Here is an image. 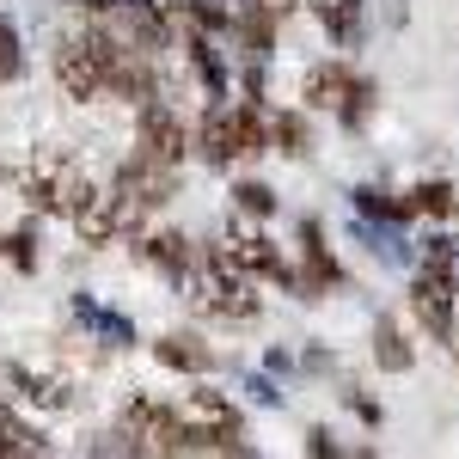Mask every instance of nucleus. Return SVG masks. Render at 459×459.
Returning a JSON list of instances; mask_svg holds the SVG:
<instances>
[{
  "mask_svg": "<svg viewBox=\"0 0 459 459\" xmlns=\"http://www.w3.org/2000/svg\"><path fill=\"white\" fill-rule=\"evenodd\" d=\"M196 300L203 313H214L221 325H251L257 318V294H251V270L233 257V246H203L196 257Z\"/></svg>",
  "mask_w": 459,
  "mask_h": 459,
  "instance_id": "f257e3e1",
  "label": "nucleus"
},
{
  "mask_svg": "<svg viewBox=\"0 0 459 459\" xmlns=\"http://www.w3.org/2000/svg\"><path fill=\"white\" fill-rule=\"evenodd\" d=\"M300 99H307V110H331L343 129H361L368 110L380 105V86H374L368 74H355L350 62H318V68H307V80H300Z\"/></svg>",
  "mask_w": 459,
  "mask_h": 459,
  "instance_id": "f03ea898",
  "label": "nucleus"
},
{
  "mask_svg": "<svg viewBox=\"0 0 459 459\" xmlns=\"http://www.w3.org/2000/svg\"><path fill=\"white\" fill-rule=\"evenodd\" d=\"M117 37L110 31H86V37H62L56 49V80L68 99H99L110 92V68H117Z\"/></svg>",
  "mask_w": 459,
  "mask_h": 459,
  "instance_id": "7ed1b4c3",
  "label": "nucleus"
},
{
  "mask_svg": "<svg viewBox=\"0 0 459 459\" xmlns=\"http://www.w3.org/2000/svg\"><path fill=\"white\" fill-rule=\"evenodd\" d=\"M178 417H184V435H190V454H251L233 398H221V392H184Z\"/></svg>",
  "mask_w": 459,
  "mask_h": 459,
  "instance_id": "20e7f679",
  "label": "nucleus"
},
{
  "mask_svg": "<svg viewBox=\"0 0 459 459\" xmlns=\"http://www.w3.org/2000/svg\"><path fill=\"white\" fill-rule=\"evenodd\" d=\"M25 190H31V209L37 214H80L92 196H99V190L86 184V172L74 166L68 153H56V147H49V153H37L31 184H25Z\"/></svg>",
  "mask_w": 459,
  "mask_h": 459,
  "instance_id": "39448f33",
  "label": "nucleus"
},
{
  "mask_svg": "<svg viewBox=\"0 0 459 459\" xmlns=\"http://www.w3.org/2000/svg\"><path fill=\"white\" fill-rule=\"evenodd\" d=\"M123 429H129L135 454H190V435H184V417H178V404L135 398V404L123 411Z\"/></svg>",
  "mask_w": 459,
  "mask_h": 459,
  "instance_id": "423d86ee",
  "label": "nucleus"
},
{
  "mask_svg": "<svg viewBox=\"0 0 459 459\" xmlns=\"http://www.w3.org/2000/svg\"><path fill=\"white\" fill-rule=\"evenodd\" d=\"M117 203L129 221H142V209H160V203H172V166L166 160H153L135 147V160H123V172H117Z\"/></svg>",
  "mask_w": 459,
  "mask_h": 459,
  "instance_id": "0eeeda50",
  "label": "nucleus"
},
{
  "mask_svg": "<svg viewBox=\"0 0 459 459\" xmlns=\"http://www.w3.org/2000/svg\"><path fill=\"white\" fill-rule=\"evenodd\" d=\"M454 307H459V288H447L441 276H417L411 282V313H417V325H423L435 343H454L459 337V325H454Z\"/></svg>",
  "mask_w": 459,
  "mask_h": 459,
  "instance_id": "6e6552de",
  "label": "nucleus"
},
{
  "mask_svg": "<svg viewBox=\"0 0 459 459\" xmlns=\"http://www.w3.org/2000/svg\"><path fill=\"white\" fill-rule=\"evenodd\" d=\"M233 257L246 264L257 282H282V288H294V294H300V270L282 257V246H276V239H264V233H233Z\"/></svg>",
  "mask_w": 459,
  "mask_h": 459,
  "instance_id": "1a4fd4ad",
  "label": "nucleus"
},
{
  "mask_svg": "<svg viewBox=\"0 0 459 459\" xmlns=\"http://www.w3.org/2000/svg\"><path fill=\"white\" fill-rule=\"evenodd\" d=\"M337 282H343V270H337V257L325 251L318 221H300V300H318V294H331Z\"/></svg>",
  "mask_w": 459,
  "mask_h": 459,
  "instance_id": "9d476101",
  "label": "nucleus"
},
{
  "mask_svg": "<svg viewBox=\"0 0 459 459\" xmlns=\"http://www.w3.org/2000/svg\"><path fill=\"white\" fill-rule=\"evenodd\" d=\"M0 386L19 392V398H31V404H43V411H68V380L62 374H49V368H25V361H6L0 368Z\"/></svg>",
  "mask_w": 459,
  "mask_h": 459,
  "instance_id": "9b49d317",
  "label": "nucleus"
},
{
  "mask_svg": "<svg viewBox=\"0 0 459 459\" xmlns=\"http://www.w3.org/2000/svg\"><path fill=\"white\" fill-rule=\"evenodd\" d=\"M142 153L166 160V166H178V160H184V123L172 117V105H166L160 92L142 105Z\"/></svg>",
  "mask_w": 459,
  "mask_h": 459,
  "instance_id": "f8f14e48",
  "label": "nucleus"
},
{
  "mask_svg": "<svg viewBox=\"0 0 459 459\" xmlns=\"http://www.w3.org/2000/svg\"><path fill=\"white\" fill-rule=\"evenodd\" d=\"M142 257L172 288H190V282H196V251H190V239H184V233H153V239H142Z\"/></svg>",
  "mask_w": 459,
  "mask_h": 459,
  "instance_id": "ddd939ff",
  "label": "nucleus"
},
{
  "mask_svg": "<svg viewBox=\"0 0 459 459\" xmlns=\"http://www.w3.org/2000/svg\"><path fill=\"white\" fill-rule=\"evenodd\" d=\"M307 6H313V19L325 25V37L337 49H355L361 31H368V0H307Z\"/></svg>",
  "mask_w": 459,
  "mask_h": 459,
  "instance_id": "4468645a",
  "label": "nucleus"
},
{
  "mask_svg": "<svg viewBox=\"0 0 459 459\" xmlns=\"http://www.w3.org/2000/svg\"><path fill=\"white\" fill-rule=\"evenodd\" d=\"M153 355H160V368H172V374H214V350L203 337H190V331H166V337L153 343Z\"/></svg>",
  "mask_w": 459,
  "mask_h": 459,
  "instance_id": "2eb2a0df",
  "label": "nucleus"
},
{
  "mask_svg": "<svg viewBox=\"0 0 459 459\" xmlns=\"http://www.w3.org/2000/svg\"><path fill=\"white\" fill-rule=\"evenodd\" d=\"M74 227H80V239H86V246H110V239H117V227H129V214H123V203H117V190H99L86 209L74 214Z\"/></svg>",
  "mask_w": 459,
  "mask_h": 459,
  "instance_id": "dca6fc26",
  "label": "nucleus"
},
{
  "mask_svg": "<svg viewBox=\"0 0 459 459\" xmlns=\"http://www.w3.org/2000/svg\"><path fill=\"white\" fill-rule=\"evenodd\" d=\"M74 318H80L99 343H110V350H129V343H135V325L123 313H110V307H99L92 294H74Z\"/></svg>",
  "mask_w": 459,
  "mask_h": 459,
  "instance_id": "f3484780",
  "label": "nucleus"
},
{
  "mask_svg": "<svg viewBox=\"0 0 459 459\" xmlns=\"http://www.w3.org/2000/svg\"><path fill=\"white\" fill-rule=\"evenodd\" d=\"M404 221H374V214H361L355 221V233L368 239V251L380 257V264H411V246H404V233H398Z\"/></svg>",
  "mask_w": 459,
  "mask_h": 459,
  "instance_id": "a211bd4d",
  "label": "nucleus"
},
{
  "mask_svg": "<svg viewBox=\"0 0 459 459\" xmlns=\"http://www.w3.org/2000/svg\"><path fill=\"white\" fill-rule=\"evenodd\" d=\"M31 454H49L43 429H31L25 417H13V411L0 404V459H31Z\"/></svg>",
  "mask_w": 459,
  "mask_h": 459,
  "instance_id": "6ab92c4d",
  "label": "nucleus"
},
{
  "mask_svg": "<svg viewBox=\"0 0 459 459\" xmlns=\"http://www.w3.org/2000/svg\"><path fill=\"white\" fill-rule=\"evenodd\" d=\"M307 147H313V135H307V117H300V110H270V153L307 160Z\"/></svg>",
  "mask_w": 459,
  "mask_h": 459,
  "instance_id": "aec40b11",
  "label": "nucleus"
},
{
  "mask_svg": "<svg viewBox=\"0 0 459 459\" xmlns=\"http://www.w3.org/2000/svg\"><path fill=\"white\" fill-rule=\"evenodd\" d=\"M374 361L386 368V374H411V343H404V331H398V318H380L374 325Z\"/></svg>",
  "mask_w": 459,
  "mask_h": 459,
  "instance_id": "412c9836",
  "label": "nucleus"
},
{
  "mask_svg": "<svg viewBox=\"0 0 459 459\" xmlns=\"http://www.w3.org/2000/svg\"><path fill=\"white\" fill-rule=\"evenodd\" d=\"M423 270L429 276H441L447 288H459V233H435L423 246Z\"/></svg>",
  "mask_w": 459,
  "mask_h": 459,
  "instance_id": "4be33fe9",
  "label": "nucleus"
},
{
  "mask_svg": "<svg viewBox=\"0 0 459 459\" xmlns=\"http://www.w3.org/2000/svg\"><path fill=\"white\" fill-rule=\"evenodd\" d=\"M404 203H411V214H435V221H447V214L459 209V190L447 184V178H435V184H417Z\"/></svg>",
  "mask_w": 459,
  "mask_h": 459,
  "instance_id": "5701e85b",
  "label": "nucleus"
},
{
  "mask_svg": "<svg viewBox=\"0 0 459 459\" xmlns=\"http://www.w3.org/2000/svg\"><path fill=\"white\" fill-rule=\"evenodd\" d=\"M350 196H355V214H374V221H411V203L392 196V190H380V184H361V190H350Z\"/></svg>",
  "mask_w": 459,
  "mask_h": 459,
  "instance_id": "b1692460",
  "label": "nucleus"
},
{
  "mask_svg": "<svg viewBox=\"0 0 459 459\" xmlns=\"http://www.w3.org/2000/svg\"><path fill=\"white\" fill-rule=\"evenodd\" d=\"M184 19L196 31H233V6H221V0H184Z\"/></svg>",
  "mask_w": 459,
  "mask_h": 459,
  "instance_id": "393cba45",
  "label": "nucleus"
},
{
  "mask_svg": "<svg viewBox=\"0 0 459 459\" xmlns=\"http://www.w3.org/2000/svg\"><path fill=\"white\" fill-rule=\"evenodd\" d=\"M19 74H25V49H19L13 19H0V86H6V80H19Z\"/></svg>",
  "mask_w": 459,
  "mask_h": 459,
  "instance_id": "a878e982",
  "label": "nucleus"
},
{
  "mask_svg": "<svg viewBox=\"0 0 459 459\" xmlns=\"http://www.w3.org/2000/svg\"><path fill=\"white\" fill-rule=\"evenodd\" d=\"M233 203H239V214H251V221H264V214L276 209L270 184H239V190H233Z\"/></svg>",
  "mask_w": 459,
  "mask_h": 459,
  "instance_id": "bb28decb",
  "label": "nucleus"
},
{
  "mask_svg": "<svg viewBox=\"0 0 459 459\" xmlns=\"http://www.w3.org/2000/svg\"><path fill=\"white\" fill-rule=\"evenodd\" d=\"M31 239H37L31 227H19V233H13V239H6V246H13V264H19V270H31V264H37V251H31Z\"/></svg>",
  "mask_w": 459,
  "mask_h": 459,
  "instance_id": "cd10ccee",
  "label": "nucleus"
},
{
  "mask_svg": "<svg viewBox=\"0 0 459 459\" xmlns=\"http://www.w3.org/2000/svg\"><path fill=\"white\" fill-rule=\"evenodd\" d=\"M246 392H251V398H257V404H282V392L270 386L264 374H251V380H246Z\"/></svg>",
  "mask_w": 459,
  "mask_h": 459,
  "instance_id": "c85d7f7f",
  "label": "nucleus"
},
{
  "mask_svg": "<svg viewBox=\"0 0 459 459\" xmlns=\"http://www.w3.org/2000/svg\"><path fill=\"white\" fill-rule=\"evenodd\" d=\"M307 454H313V459L337 454V441H331V429H307Z\"/></svg>",
  "mask_w": 459,
  "mask_h": 459,
  "instance_id": "c756f323",
  "label": "nucleus"
},
{
  "mask_svg": "<svg viewBox=\"0 0 459 459\" xmlns=\"http://www.w3.org/2000/svg\"><path fill=\"white\" fill-rule=\"evenodd\" d=\"M257 6H270L276 19H288V13H294V6H307V0H257Z\"/></svg>",
  "mask_w": 459,
  "mask_h": 459,
  "instance_id": "7c9ffc66",
  "label": "nucleus"
},
{
  "mask_svg": "<svg viewBox=\"0 0 459 459\" xmlns=\"http://www.w3.org/2000/svg\"><path fill=\"white\" fill-rule=\"evenodd\" d=\"M74 6H92V13H117L123 0H74Z\"/></svg>",
  "mask_w": 459,
  "mask_h": 459,
  "instance_id": "2f4dec72",
  "label": "nucleus"
}]
</instances>
